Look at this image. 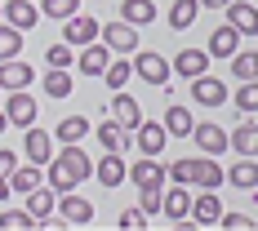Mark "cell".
<instances>
[{"label": "cell", "mask_w": 258, "mask_h": 231, "mask_svg": "<svg viewBox=\"0 0 258 231\" xmlns=\"http://www.w3.org/2000/svg\"><path fill=\"white\" fill-rule=\"evenodd\" d=\"M89 178H94V160L76 142H62L53 151V160L45 165V182H49L53 191H76L80 182H89Z\"/></svg>", "instance_id": "obj_1"}, {"label": "cell", "mask_w": 258, "mask_h": 231, "mask_svg": "<svg viewBox=\"0 0 258 231\" xmlns=\"http://www.w3.org/2000/svg\"><path fill=\"white\" fill-rule=\"evenodd\" d=\"M134 76H143L147 85L165 89L169 76H174V62H169L165 53H156V49H138V53H134Z\"/></svg>", "instance_id": "obj_2"}, {"label": "cell", "mask_w": 258, "mask_h": 231, "mask_svg": "<svg viewBox=\"0 0 258 231\" xmlns=\"http://www.w3.org/2000/svg\"><path fill=\"white\" fill-rule=\"evenodd\" d=\"M227 98H232V94H227V85H223L218 76H209V71H205V76L191 80V103H196V107H205V111H218Z\"/></svg>", "instance_id": "obj_3"}, {"label": "cell", "mask_w": 258, "mask_h": 231, "mask_svg": "<svg viewBox=\"0 0 258 231\" xmlns=\"http://www.w3.org/2000/svg\"><path fill=\"white\" fill-rule=\"evenodd\" d=\"M98 40H103L107 49L111 53H138V27L134 23H125V18H120V23H107L103 31H98Z\"/></svg>", "instance_id": "obj_4"}, {"label": "cell", "mask_w": 258, "mask_h": 231, "mask_svg": "<svg viewBox=\"0 0 258 231\" xmlns=\"http://www.w3.org/2000/svg\"><path fill=\"white\" fill-rule=\"evenodd\" d=\"M45 14L36 9V0H0V23H14L18 31H31Z\"/></svg>", "instance_id": "obj_5"}, {"label": "cell", "mask_w": 258, "mask_h": 231, "mask_svg": "<svg viewBox=\"0 0 258 231\" xmlns=\"http://www.w3.org/2000/svg\"><path fill=\"white\" fill-rule=\"evenodd\" d=\"M98 31H103V23H98V18H89V14H72V18L62 23V40H67L72 49H80V45L98 40Z\"/></svg>", "instance_id": "obj_6"}, {"label": "cell", "mask_w": 258, "mask_h": 231, "mask_svg": "<svg viewBox=\"0 0 258 231\" xmlns=\"http://www.w3.org/2000/svg\"><path fill=\"white\" fill-rule=\"evenodd\" d=\"M36 98L27 94V89H9V98H5V116H9V125H18V129H27V125H36Z\"/></svg>", "instance_id": "obj_7"}, {"label": "cell", "mask_w": 258, "mask_h": 231, "mask_svg": "<svg viewBox=\"0 0 258 231\" xmlns=\"http://www.w3.org/2000/svg\"><path fill=\"white\" fill-rule=\"evenodd\" d=\"M53 151H58V147H53V138L45 133V129H36V125L23 129V156L31 160V165H49Z\"/></svg>", "instance_id": "obj_8"}, {"label": "cell", "mask_w": 258, "mask_h": 231, "mask_svg": "<svg viewBox=\"0 0 258 231\" xmlns=\"http://www.w3.org/2000/svg\"><path fill=\"white\" fill-rule=\"evenodd\" d=\"M53 213H62L67 227H85V222L94 218V205H89L85 196H76V191H58V209H53Z\"/></svg>", "instance_id": "obj_9"}, {"label": "cell", "mask_w": 258, "mask_h": 231, "mask_svg": "<svg viewBox=\"0 0 258 231\" xmlns=\"http://www.w3.org/2000/svg\"><path fill=\"white\" fill-rule=\"evenodd\" d=\"M94 138H98V147H103V151H129V147H134V129L116 125L111 116H103V125L94 129Z\"/></svg>", "instance_id": "obj_10"}, {"label": "cell", "mask_w": 258, "mask_h": 231, "mask_svg": "<svg viewBox=\"0 0 258 231\" xmlns=\"http://www.w3.org/2000/svg\"><path fill=\"white\" fill-rule=\"evenodd\" d=\"M94 178L103 187H120L129 178V165H125V151H103V160H94Z\"/></svg>", "instance_id": "obj_11"}, {"label": "cell", "mask_w": 258, "mask_h": 231, "mask_svg": "<svg viewBox=\"0 0 258 231\" xmlns=\"http://www.w3.org/2000/svg\"><path fill=\"white\" fill-rule=\"evenodd\" d=\"M218 218H223L218 191H205V187H201V196H191V222H196V227H218Z\"/></svg>", "instance_id": "obj_12"}, {"label": "cell", "mask_w": 258, "mask_h": 231, "mask_svg": "<svg viewBox=\"0 0 258 231\" xmlns=\"http://www.w3.org/2000/svg\"><path fill=\"white\" fill-rule=\"evenodd\" d=\"M107 116H111L116 125H125V129H138V125H143V107L134 103L125 89H116V94H111V103H107Z\"/></svg>", "instance_id": "obj_13"}, {"label": "cell", "mask_w": 258, "mask_h": 231, "mask_svg": "<svg viewBox=\"0 0 258 231\" xmlns=\"http://www.w3.org/2000/svg\"><path fill=\"white\" fill-rule=\"evenodd\" d=\"M107 62H111V49H107L103 40H89V45H80V58H76L80 76H103Z\"/></svg>", "instance_id": "obj_14"}, {"label": "cell", "mask_w": 258, "mask_h": 231, "mask_svg": "<svg viewBox=\"0 0 258 231\" xmlns=\"http://www.w3.org/2000/svg\"><path fill=\"white\" fill-rule=\"evenodd\" d=\"M240 40H245V36H240L232 23H223V27H214V31H209L205 53H209V58H232V53L240 49Z\"/></svg>", "instance_id": "obj_15"}, {"label": "cell", "mask_w": 258, "mask_h": 231, "mask_svg": "<svg viewBox=\"0 0 258 231\" xmlns=\"http://www.w3.org/2000/svg\"><path fill=\"white\" fill-rule=\"evenodd\" d=\"M134 142H138V151L143 156H160L165 151V142H169V133L160 120H143V125L134 129Z\"/></svg>", "instance_id": "obj_16"}, {"label": "cell", "mask_w": 258, "mask_h": 231, "mask_svg": "<svg viewBox=\"0 0 258 231\" xmlns=\"http://www.w3.org/2000/svg\"><path fill=\"white\" fill-rule=\"evenodd\" d=\"M191 142L201 147V156H223L227 151V129H218L214 120H205V125L191 129Z\"/></svg>", "instance_id": "obj_17"}, {"label": "cell", "mask_w": 258, "mask_h": 231, "mask_svg": "<svg viewBox=\"0 0 258 231\" xmlns=\"http://www.w3.org/2000/svg\"><path fill=\"white\" fill-rule=\"evenodd\" d=\"M36 80V67H27L23 58H9V62H0V89L9 94V89H27Z\"/></svg>", "instance_id": "obj_18"}, {"label": "cell", "mask_w": 258, "mask_h": 231, "mask_svg": "<svg viewBox=\"0 0 258 231\" xmlns=\"http://www.w3.org/2000/svg\"><path fill=\"white\" fill-rule=\"evenodd\" d=\"M227 23H232L240 36H258V5H249V0H232V5H227Z\"/></svg>", "instance_id": "obj_19"}, {"label": "cell", "mask_w": 258, "mask_h": 231, "mask_svg": "<svg viewBox=\"0 0 258 231\" xmlns=\"http://www.w3.org/2000/svg\"><path fill=\"white\" fill-rule=\"evenodd\" d=\"M227 151L236 156H258V120H245L227 133Z\"/></svg>", "instance_id": "obj_20"}, {"label": "cell", "mask_w": 258, "mask_h": 231, "mask_svg": "<svg viewBox=\"0 0 258 231\" xmlns=\"http://www.w3.org/2000/svg\"><path fill=\"white\" fill-rule=\"evenodd\" d=\"M227 182V169L218 165V156H196V187H205V191H218Z\"/></svg>", "instance_id": "obj_21"}, {"label": "cell", "mask_w": 258, "mask_h": 231, "mask_svg": "<svg viewBox=\"0 0 258 231\" xmlns=\"http://www.w3.org/2000/svg\"><path fill=\"white\" fill-rule=\"evenodd\" d=\"M160 213H165V218H174V222L191 218V191H187L182 182H174V187L165 191V205H160Z\"/></svg>", "instance_id": "obj_22"}, {"label": "cell", "mask_w": 258, "mask_h": 231, "mask_svg": "<svg viewBox=\"0 0 258 231\" xmlns=\"http://www.w3.org/2000/svg\"><path fill=\"white\" fill-rule=\"evenodd\" d=\"M160 125H165V133H169V138H191L196 120H191V111H187L182 103H169V107H165V120H160Z\"/></svg>", "instance_id": "obj_23"}, {"label": "cell", "mask_w": 258, "mask_h": 231, "mask_svg": "<svg viewBox=\"0 0 258 231\" xmlns=\"http://www.w3.org/2000/svg\"><path fill=\"white\" fill-rule=\"evenodd\" d=\"M53 209H58V191H53L49 182H40L36 191H27V213L40 222V218H49Z\"/></svg>", "instance_id": "obj_24"}, {"label": "cell", "mask_w": 258, "mask_h": 231, "mask_svg": "<svg viewBox=\"0 0 258 231\" xmlns=\"http://www.w3.org/2000/svg\"><path fill=\"white\" fill-rule=\"evenodd\" d=\"M129 182L134 187H156V182H165V165L156 156H143L138 165H129Z\"/></svg>", "instance_id": "obj_25"}, {"label": "cell", "mask_w": 258, "mask_h": 231, "mask_svg": "<svg viewBox=\"0 0 258 231\" xmlns=\"http://www.w3.org/2000/svg\"><path fill=\"white\" fill-rule=\"evenodd\" d=\"M227 182L240 187V191H254L258 187V156H240L232 169H227Z\"/></svg>", "instance_id": "obj_26"}, {"label": "cell", "mask_w": 258, "mask_h": 231, "mask_svg": "<svg viewBox=\"0 0 258 231\" xmlns=\"http://www.w3.org/2000/svg\"><path fill=\"white\" fill-rule=\"evenodd\" d=\"M174 71L187 76V80L205 76V71H209V53H205V49H182L178 58H174Z\"/></svg>", "instance_id": "obj_27"}, {"label": "cell", "mask_w": 258, "mask_h": 231, "mask_svg": "<svg viewBox=\"0 0 258 231\" xmlns=\"http://www.w3.org/2000/svg\"><path fill=\"white\" fill-rule=\"evenodd\" d=\"M103 80H107V89H111V94H116V89H125L129 80H134V58H125V53H116V58L107 62Z\"/></svg>", "instance_id": "obj_28"}, {"label": "cell", "mask_w": 258, "mask_h": 231, "mask_svg": "<svg viewBox=\"0 0 258 231\" xmlns=\"http://www.w3.org/2000/svg\"><path fill=\"white\" fill-rule=\"evenodd\" d=\"M40 182H45V165H31V160L18 165V169L9 174V187H14V191H23V196H27V191H36Z\"/></svg>", "instance_id": "obj_29"}, {"label": "cell", "mask_w": 258, "mask_h": 231, "mask_svg": "<svg viewBox=\"0 0 258 231\" xmlns=\"http://www.w3.org/2000/svg\"><path fill=\"white\" fill-rule=\"evenodd\" d=\"M40 89H45V98H67L72 94V71L67 67H49L40 76Z\"/></svg>", "instance_id": "obj_30"}, {"label": "cell", "mask_w": 258, "mask_h": 231, "mask_svg": "<svg viewBox=\"0 0 258 231\" xmlns=\"http://www.w3.org/2000/svg\"><path fill=\"white\" fill-rule=\"evenodd\" d=\"M196 14H201V0H174L169 5V27L174 31H187V27L196 23Z\"/></svg>", "instance_id": "obj_31"}, {"label": "cell", "mask_w": 258, "mask_h": 231, "mask_svg": "<svg viewBox=\"0 0 258 231\" xmlns=\"http://www.w3.org/2000/svg\"><path fill=\"white\" fill-rule=\"evenodd\" d=\"M120 18L134 23V27H147V23H156V5L152 0H125L120 5Z\"/></svg>", "instance_id": "obj_32"}, {"label": "cell", "mask_w": 258, "mask_h": 231, "mask_svg": "<svg viewBox=\"0 0 258 231\" xmlns=\"http://www.w3.org/2000/svg\"><path fill=\"white\" fill-rule=\"evenodd\" d=\"M85 133H89V120H85V116H62L58 129H53V138H58V142H80Z\"/></svg>", "instance_id": "obj_33"}, {"label": "cell", "mask_w": 258, "mask_h": 231, "mask_svg": "<svg viewBox=\"0 0 258 231\" xmlns=\"http://www.w3.org/2000/svg\"><path fill=\"white\" fill-rule=\"evenodd\" d=\"M18 53H23V31L14 23H0V62H9Z\"/></svg>", "instance_id": "obj_34"}, {"label": "cell", "mask_w": 258, "mask_h": 231, "mask_svg": "<svg viewBox=\"0 0 258 231\" xmlns=\"http://www.w3.org/2000/svg\"><path fill=\"white\" fill-rule=\"evenodd\" d=\"M232 76L258 80V49H236V53H232Z\"/></svg>", "instance_id": "obj_35"}, {"label": "cell", "mask_w": 258, "mask_h": 231, "mask_svg": "<svg viewBox=\"0 0 258 231\" xmlns=\"http://www.w3.org/2000/svg\"><path fill=\"white\" fill-rule=\"evenodd\" d=\"M0 231H36V218L27 209H0Z\"/></svg>", "instance_id": "obj_36"}, {"label": "cell", "mask_w": 258, "mask_h": 231, "mask_svg": "<svg viewBox=\"0 0 258 231\" xmlns=\"http://www.w3.org/2000/svg\"><path fill=\"white\" fill-rule=\"evenodd\" d=\"M232 103L240 116H249V111H258V80H240V89L232 94Z\"/></svg>", "instance_id": "obj_37"}, {"label": "cell", "mask_w": 258, "mask_h": 231, "mask_svg": "<svg viewBox=\"0 0 258 231\" xmlns=\"http://www.w3.org/2000/svg\"><path fill=\"white\" fill-rule=\"evenodd\" d=\"M40 14L53 23H67L72 14H80V0H40Z\"/></svg>", "instance_id": "obj_38"}, {"label": "cell", "mask_w": 258, "mask_h": 231, "mask_svg": "<svg viewBox=\"0 0 258 231\" xmlns=\"http://www.w3.org/2000/svg\"><path fill=\"white\" fill-rule=\"evenodd\" d=\"M138 205H143L147 218L160 213V205H165V182H156V187H138Z\"/></svg>", "instance_id": "obj_39"}, {"label": "cell", "mask_w": 258, "mask_h": 231, "mask_svg": "<svg viewBox=\"0 0 258 231\" xmlns=\"http://www.w3.org/2000/svg\"><path fill=\"white\" fill-rule=\"evenodd\" d=\"M165 178L182 182V187H196V156H191V160H174V165L165 169Z\"/></svg>", "instance_id": "obj_40"}, {"label": "cell", "mask_w": 258, "mask_h": 231, "mask_svg": "<svg viewBox=\"0 0 258 231\" xmlns=\"http://www.w3.org/2000/svg\"><path fill=\"white\" fill-rule=\"evenodd\" d=\"M116 227H120V231H147V213H143V205L125 209V213L116 218Z\"/></svg>", "instance_id": "obj_41"}, {"label": "cell", "mask_w": 258, "mask_h": 231, "mask_svg": "<svg viewBox=\"0 0 258 231\" xmlns=\"http://www.w3.org/2000/svg\"><path fill=\"white\" fill-rule=\"evenodd\" d=\"M45 62H49V67H72V45H67V40L49 45V49H45Z\"/></svg>", "instance_id": "obj_42"}, {"label": "cell", "mask_w": 258, "mask_h": 231, "mask_svg": "<svg viewBox=\"0 0 258 231\" xmlns=\"http://www.w3.org/2000/svg\"><path fill=\"white\" fill-rule=\"evenodd\" d=\"M218 227H227V231H254V218H249V213H227V209H223Z\"/></svg>", "instance_id": "obj_43"}, {"label": "cell", "mask_w": 258, "mask_h": 231, "mask_svg": "<svg viewBox=\"0 0 258 231\" xmlns=\"http://www.w3.org/2000/svg\"><path fill=\"white\" fill-rule=\"evenodd\" d=\"M14 169H18V151H14V147H0V174L9 178Z\"/></svg>", "instance_id": "obj_44"}, {"label": "cell", "mask_w": 258, "mask_h": 231, "mask_svg": "<svg viewBox=\"0 0 258 231\" xmlns=\"http://www.w3.org/2000/svg\"><path fill=\"white\" fill-rule=\"evenodd\" d=\"M9 196H14V187H9V178H5V174H0V205H5V200H9Z\"/></svg>", "instance_id": "obj_45"}, {"label": "cell", "mask_w": 258, "mask_h": 231, "mask_svg": "<svg viewBox=\"0 0 258 231\" xmlns=\"http://www.w3.org/2000/svg\"><path fill=\"white\" fill-rule=\"evenodd\" d=\"M232 0H201V9H227Z\"/></svg>", "instance_id": "obj_46"}, {"label": "cell", "mask_w": 258, "mask_h": 231, "mask_svg": "<svg viewBox=\"0 0 258 231\" xmlns=\"http://www.w3.org/2000/svg\"><path fill=\"white\" fill-rule=\"evenodd\" d=\"M5 129H9V116H5V111H0V138H5Z\"/></svg>", "instance_id": "obj_47"}]
</instances>
